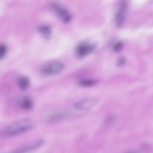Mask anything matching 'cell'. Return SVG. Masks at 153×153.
Here are the masks:
<instances>
[{
  "label": "cell",
  "mask_w": 153,
  "mask_h": 153,
  "mask_svg": "<svg viewBox=\"0 0 153 153\" xmlns=\"http://www.w3.org/2000/svg\"><path fill=\"white\" fill-rule=\"evenodd\" d=\"M128 153H137V152H128Z\"/></svg>",
  "instance_id": "16"
},
{
  "label": "cell",
  "mask_w": 153,
  "mask_h": 153,
  "mask_svg": "<svg viewBox=\"0 0 153 153\" xmlns=\"http://www.w3.org/2000/svg\"><path fill=\"white\" fill-rule=\"evenodd\" d=\"M98 102L97 99L89 98L83 99L76 102L74 107L77 109L86 110L91 108L96 105Z\"/></svg>",
  "instance_id": "5"
},
{
  "label": "cell",
  "mask_w": 153,
  "mask_h": 153,
  "mask_svg": "<svg viewBox=\"0 0 153 153\" xmlns=\"http://www.w3.org/2000/svg\"><path fill=\"white\" fill-rule=\"evenodd\" d=\"M37 30L39 32L45 39H49L52 35L51 27L47 25H42L38 26Z\"/></svg>",
  "instance_id": "10"
},
{
  "label": "cell",
  "mask_w": 153,
  "mask_h": 153,
  "mask_svg": "<svg viewBox=\"0 0 153 153\" xmlns=\"http://www.w3.org/2000/svg\"><path fill=\"white\" fill-rule=\"evenodd\" d=\"M123 46V43L121 42H117L113 46V50L115 52H119L122 50Z\"/></svg>",
  "instance_id": "14"
},
{
  "label": "cell",
  "mask_w": 153,
  "mask_h": 153,
  "mask_svg": "<svg viewBox=\"0 0 153 153\" xmlns=\"http://www.w3.org/2000/svg\"><path fill=\"white\" fill-rule=\"evenodd\" d=\"M21 108L25 111H29L33 108V105L32 98L28 96H26L22 99L20 103Z\"/></svg>",
  "instance_id": "9"
},
{
  "label": "cell",
  "mask_w": 153,
  "mask_h": 153,
  "mask_svg": "<svg viewBox=\"0 0 153 153\" xmlns=\"http://www.w3.org/2000/svg\"><path fill=\"white\" fill-rule=\"evenodd\" d=\"M72 115L67 111H58L51 114L47 117V120L50 123H55L68 118Z\"/></svg>",
  "instance_id": "6"
},
{
  "label": "cell",
  "mask_w": 153,
  "mask_h": 153,
  "mask_svg": "<svg viewBox=\"0 0 153 153\" xmlns=\"http://www.w3.org/2000/svg\"><path fill=\"white\" fill-rule=\"evenodd\" d=\"M33 121L29 118L20 119L10 123L1 131L0 136L3 138L15 136L31 130L34 126Z\"/></svg>",
  "instance_id": "1"
},
{
  "label": "cell",
  "mask_w": 153,
  "mask_h": 153,
  "mask_svg": "<svg viewBox=\"0 0 153 153\" xmlns=\"http://www.w3.org/2000/svg\"><path fill=\"white\" fill-rule=\"evenodd\" d=\"M127 6L126 2L125 1H123L116 13L115 21L116 25L118 27L121 26L124 21Z\"/></svg>",
  "instance_id": "7"
},
{
  "label": "cell",
  "mask_w": 153,
  "mask_h": 153,
  "mask_svg": "<svg viewBox=\"0 0 153 153\" xmlns=\"http://www.w3.org/2000/svg\"><path fill=\"white\" fill-rule=\"evenodd\" d=\"M126 62L125 58L123 57H120L118 58L116 62L117 67H120L123 66Z\"/></svg>",
  "instance_id": "15"
},
{
  "label": "cell",
  "mask_w": 153,
  "mask_h": 153,
  "mask_svg": "<svg viewBox=\"0 0 153 153\" xmlns=\"http://www.w3.org/2000/svg\"><path fill=\"white\" fill-rule=\"evenodd\" d=\"M51 7L55 14L64 23L69 22L71 19V14L64 6L57 2L51 4Z\"/></svg>",
  "instance_id": "3"
},
{
  "label": "cell",
  "mask_w": 153,
  "mask_h": 153,
  "mask_svg": "<svg viewBox=\"0 0 153 153\" xmlns=\"http://www.w3.org/2000/svg\"><path fill=\"white\" fill-rule=\"evenodd\" d=\"M98 82V80L96 79H83L79 81L78 84L82 87H89L94 86L97 84Z\"/></svg>",
  "instance_id": "12"
},
{
  "label": "cell",
  "mask_w": 153,
  "mask_h": 153,
  "mask_svg": "<svg viewBox=\"0 0 153 153\" xmlns=\"http://www.w3.org/2000/svg\"><path fill=\"white\" fill-rule=\"evenodd\" d=\"M7 51V47L4 44H1L0 45V59H2L5 57Z\"/></svg>",
  "instance_id": "13"
},
{
  "label": "cell",
  "mask_w": 153,
  "mask_h": 153,
  "mask_svg": "<svg viewBox=\"0 0 153 153\" xmlns=\"http://www.w3.org/2000/svg\"><path fill=\"white\" fill-rule=\"evenodd\" d=\"M64 68L65 65L62 62L59 61L53 62L44 66L42 68V72L45 76H53L61 72Z\"/></svg>",
  "instance_id": "2"
},
{
  "label": "cell",
  "mask_w": 153,
  "mask_h": 153,
  "mask_svg": "<svg viewBox=\"0 0 153 153\" xmlns=\"http://www.w3.org/2000/svg\"><path fill=\"white\" fill-rule=\"evenodd\" d=\"M17 84L18 87L21 90H26L30 85V80L29 78L25 76H21L17 79Z\"/></svg>",
  "instance_id": "11"
},
{
  "label": "cell",
  "mask_w": 153,
  "mask_h": 153,
  "mask_svg": "<svg viewBox=\"0 0 153 153\" xmlns=\"http://www.w3.org/2000/svg\"><path fill=\"white\" fill-rule=\"evenodd\" d=\"M95 45L89 43H82L76 48V53L79 58L84 57L91 53L95 48Z\"/></svg>",
  "instance_id": "8"
},
{
  "label": "cell",
  "mask_w": 153,
  "mask_h": 153,
  "mask_svg": "<svg viewBox=\"0 0 153 153\" xmlns=\"http://www.w3.org/2000/svg\"><path fill=\"white\" fill-rule=\"evenodd\" d=\"M43 140L40 139L22 146L8 153H29L41 146L44 143Z\"/></svg>",
  "instance_id": "4"
}]
</instances>
